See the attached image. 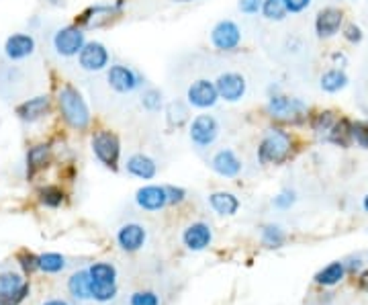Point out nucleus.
Listing matches in <instances>:
<instances>
[{
    "mask_svg": "<svg viewBox=\"0 0 368 305\" xmlns=\"http://www.w3.org/2000/svg\"><path fill=\"white\" fill-rule=\"evenodd\" d=\"M260 12L268 21H283L289 14V10L285 6V0H262Z\"/></svg>",
    "mask_w": 368,
    "mask_h": 305,
    "instance_id": "c85d7f7f",
    "label": "nucleus"
},
{
    "mask_svg": "<svg viewBox=\"0 0 368 305\" xmlns=\"http://www.w3.org/2000/svg\"><path fill=\"white\" fill-rule=\"evenodd\" d=\"M123 6H125L123 0H117L113 4H94V6H88L80 14V19H78L76 25H80V27H103V25L111 23L113 19H117L121 14Z\"/></svg>",
    "mask_w": 368,
    "mask_h": 305,
    "instance_id": "9b49d317",
    "label": "nucleus"
},
{
    "mask_svg": "<svg viewBox=\"0 0 368 305\" xmlns=\"http://www.w3.org/2000/svg\"><path fill=\"white\" fill-rule=\"evenodd\" d=\"M362 207H365V211H367V213H368V195H367V197H365V201H362Z\"/></svg>",
    "mask_w": 368,
    "mask_h": 305,
    "instance_id": "8fccbe9b",
    "label": "nucleus"
},
{
    "mask_svg": "<svg viewBox=\"0 0 368 305\" xmlns=\"http://www.w3.org/2000/svg\"><path fill=\"white\" fill-rule=\"evenodd\" d=\"M29 295V283H23L17 291L0 295V305H19Z\"/></svg>",
    "mask_w": 368,
    "mask_h": 305,
    "instance_id": "c9c22d12",
    "label": "nucleus"
},
{
    "mask_svg": "<svg viewBox=\"0 0 368 305\" xmlns=\"http://www.w3.org/2000/svg\"><path fill=\"white\" fill-rule=\"evenodd\" d=\"M352 141H356L360 148L368 150V121L352 123Z\"/></svg>",
    "mask_w": 368,
    "mask_h": 305,
    "instance_id": "e433bc0d",
    "label": "nucleus"
},
{
    "mask_svg": "<svg viewBox=\"0 0 368 305\" xmlns=\"http://www.w3.org/2000/svg\"><path fill=\"white\" fill-rule=\"evenodd\" d=\"M209 205L215 213H219L223 217H232L240 209V199L229 190H217V193L209 195Z\"/></svg>",
    "mask_w": 368,
    "mask_h": 305,
    "instance_id": "412c9836",
    "label": "nucleus"
},
{
    "mask_svg": "<svg viewBox=\"0 0 368 305\" xmlns=\"http://www.w3.org/2000/svg\"><path fill=\"white\" fill-rule=\"evenodd\" d=\"M334 61H336L340 68H344V66H346V56H344V54H334Z\"/></svg>",
    "mask_w": 368,
    "mask_h": 305,
    "instance_id": "de8ad7c7",
    "label": "nucleus"
},
{
    "mask_svg": "<svg viewBox=\"0 0 368 305\" xmlns=\"http://www.w3.org/2000/svg\"><path fill=\"white\" fill-rule=\"evenodd\" d=\"M334 123H336L334 113H331V111H323V113L315 115V119L311 123V127H313V131H315L319 137H327V133L331 131Z\"/></svg>",
    "mask_w": 368,
    "mask_h": 305,
    "instance_id": "72a5a7b5",
    "label": "nucleus"
},
{
    "mask_svg": "<svg viewBox=\"0 0 368 305\" xmlns=\"http://www.w3.org/2000/svg\"><path fill=\"white\" fill-rule=\"evenodd\" d=\"M23 283H25V281L21 279V275H17V273H12V270L2 273V275H0V295L17 291Z\"/></svg>",
    "mask_w": 368,
    "mask_h": 305,
    "instance_id": "f704fd0d",
    "label": "nucleus"
},
{
    "mask_svg": "<svg viewBox=\"0 0 368 305\" xmlns=\"http://www.w3.org/2000/svg\"><path fill=\"white\" fill-rule=\"evenodd\" d=\"M109 63H111V54L101 41H86L84 48L78 52V66L84 72H90V74L105 72Z\"/></svg>",
    "mask_w": 368,
    "mask_h": 305,
    "instance_id": "1a4fd4ad",
    "label": "nucleus"
},
{
    "mask_svg": "<svg viewBox=\"0 0 368 305\" xmlns=\"http://www.w3.org/2000/svg\"><path fill=\"white\" fill-rule=\"evenodd\" d=\"M58 107H60L61 117L72 129L84 131L88 129V125L92 121L90 109L86 99L82 97V92L72 86V84H63L58 90Z\"/></svg>",
    "mask_w": 368,
    "mask_h": 305,
    "instance_id": "f257e3e1",
    "label": "nucleus"
},
{
    "mask_svg": "<svg viewBox=\"0 0 368 305\" xmlns=\"http://www.w3.org/2000/svg\"><path fill=\"white\" fill-rule=\"evenodd\" d=\"M211 43L217 52L229 54L236 52L242 43V29L236 21L223 19L211 29Z\"/></svg>",
    "mask_w": 368,
    "mask_h": 305,
    "instance_id": "6e6552de",
    "label": "nucleus"
},
{
    "mask_svg": "<svg viewBox=\"0 0 368 305\" xmlns=\"http://www.w3.org/2000/svg\"><path fill=\"white\" fill-rule=\"evenodd\" d=\"M342 10L340 8H323L319 10L317 19H315V33L321 37V39H327V37H334L340 27H342Z\"/></svg>",
    "mask_w": 368,
    "mask_h": 305,
    "instance_id": "a211bd4d",
    "label": "nucleus"
},
{
    "mask_svg": "<svg viewBox=\"0 0 368 305\" xmlns=\"http://www.w3.org/2000/svg\"><path fill=\"white\" fill-rule=\"evenodd\" d=\"M291 150L293 139L289 131L280 127H270L258 146V160L260 164H283L291 156Z\"/></svg>",
    "mask_w": 368,
    "mask_h": 305,
    "instance_id": "f03ea898",
    "label": "nucleus"
},
{
    "mask_svg": "<svg viewBox=\"0 0 368 305\" xmlns=\"http://www.w3.org/2000/svg\"><path fill=\"white\" fill-rule=\"evenodd\" d=\"M344 37H346V41H350V43H360V41H362V29H360L358 25H348V27L344 29Z\"/></svg>",
    "mask_w": 368,
    "mask_h": 305,
    "instance_id": "37998d69",
    "label": "nucleus"
},
{
    "mask_svg": "<svg viewBox=\"0 0 368 305\" xmlns=\"http://www.w3.org/2000/svg\"><path fill=\"white\" fill-rule=\"evenodd\" d=\"M360 268H362V260H358V258H356V260H350V266H346V270H352V273H354V270H360Z\"/></svg>",
    "mask_w": 368,
    "mask_h": 305,
    "instance_id": "49530a36",
    "label": "nucleus"
},
{
    "mask_svg": "<svg viewBox=\"0 0 368 305\" xmlns=\"http://www.w3.org/2000/svg\"><path fill=\"white\" fill-rule=\"evenodd\" d=\"M52 158V146L50 144H37L33 148H29L27 152V175L35 177L39 170H43L50 164Z\"/></svg>",
    "mask_w": 368,
    "mask_h": 305,
    "instance_id": "4be33fe9",
    "label": "nucleus"
},
{
    "mask_svg": "<svg viewBox=\"0 0 368 305\" xmlns=\"http://www.w3.org/2000/svg\"><path fill=\"white\" fill-rule=\"evenodd\" d=\"M346 86H348V76L340 68H331L321 76V88L325 92H340Z\"/></svg>",
    "mask_w": 368,
    "mask_h": 305,
    "instance_id": "bb28decb",
    "label": "nucleus"
},
{
    "mask_svg": "<svg viewBox=\"0 0 368 305\" xmlns=\"http://www.w3.org/2000/svg\"><path fill=\"white\" fill-rule=\"evenodd\" d=\"M287 236L278 226H264L262 228V244L268 248H280L285 244Z\"/></svg>",
    "mask_w": 368,
    "mask_h": 305,
    "instance_id": "473e14b6",
    "label": "nucleus"
},
{
    "mask_svg": "<svg viewBox=\"0 0 368 305\" xmlns=\"http://www.w3.org/2000/svg\"><path fill=\"white\" fill-rule=\"evenodd\" d=\"M285 6H287L289 12L297 14V12H303L311 6V0H285Z\"/></svg>",
    "mask_w": 368,
    "mask_h": 305,
    "instance_id": "c03bdc74",
    "label": "nucleus"
},
{
    "mask_svg": "<svg viewBox=\"0 0 368 305\" xmlns=\"http://www.w3.org/2000/svg\"><path fill=\"white\" fill-rule=\"evenodd\" d=\"M147 238V232L141 224H125L117 232V244L121 246L125 252H137L143 248Z\"/></svg>",
    "mask_w": 368,
    "mask_h": 305,
    "instance_id": "6ab92c4d",
    "label": "nucleus"
},
{
    "mask_svg": "<svg viewBox=\"0 0 368 305\" xmlns=\"http://www.w3.org/2000/svg\"><path fill=\"white\" fill-rule=\"evenodd\" d=\"M19 262H21L23 270L29 273V275L39 268V256H35V254H31V252H21V254H19Z\"/></svg>",
    "mask_w": 368,
    "mask_h": 305,
    "instance_id": "ea45409f",
    "label": "nucleus"
},
{
    "mask_svg": "<svg viewBox=\"0 0 368 305\" xmlns=\"http://www.w3.org/2000/svg\"><path fill=\"white\" fill-rule=\"evenodd\" d=\"M295 201H297V195H295L293 190H283V193H278V195L274 197L272 205L278 207V209H291V207L295 205Z\"/></svg>",
    "mask_w": 368,
    "mask_h": 305,
    "instance_id": "58836bf2",
    "label": "nucleus"
},
{
    "mask_svg": "<svg viewBox=\"0 0 368 305\" xmlns=\"http://www.w3.org/2000/svg\"><path fill=\"white\" fill-rule=\"evenodd\" d=\"M166 188V197H168V205H178L183 203L184 197H186V190L183 186H174V184H168L164 186Z\"/></svg>",
    "mask_w": 368,
    "mask_h": 305,
    "instance_id": "a19ab883",
    "label": "nucleus"
},
{
    "mask_svg": "<svg viewBox=\"0 0 368 305\" xmlns=\"http://www.w3.org/2000/svg\"><path fill=\"white\" fill-rule=\"evenodd\" d=\"M135 203L139 209L143 211H160L168 205V197H166V188L158 186V184H147L141 186L135 193Z\"/></svg>",
    "mask_w": 368,
    "mask_h": 305,
    "instance_id": "2eb2a0df",
    "label": "nucleus"
},
{
    "mask_svg": "<svg viewBox=\"0 0 368 305\" xmlns=\"http://www.w3.org/2000/svg\"><path fill=\"white\" fill-rule=\"evenodd\" d=\"M164 105V99H162V90L158 88H145L141 92V107L150 113H158Z\"/></svg>",
    "mask_w": 368,
    "mask_h": 305,
    "instance_id": "2f4dec72",
    "label": "nucleus"
},
{
    "mask_svg": "<svg viewBox=\"0 0 368 305\" xmlns=\"http://www.w3.org/2000/svg\"><path fill=\"white\" fill-rule=\"evenodd\" d=\"M346 264L344 262H331V264H327L325 268H321L317 275H315V283L317 285H323V287H334V285H338V283H342L344 281V277H346Z\"/></svg>",
    "mask_w": 368,
    "mask_h": 305,
    "instance_id": "5701e85b",
    "label": "nucleus"
},
{
    "mask_svg": "<svg viewBox=\"0 0 368 305\" xmlns=\"http://www.w3.org/2000/svg\"><path fill=\"white\" fill-rule=\"evenodd\" d=\"M37 50V41L31 33H12L4 43V56L10 61L27 60Z\"/></svg>",
    "mask_w": 368,
    "mask_h": 305,
    "instance_id": "ddd939ff",
    "label": "nucleus"
},
{
    "mask_svg": "<svg viewBox=\"0 0 368 305\" xmlns=\"http://www.w3.org/2000/svg\"><path fill=\"white\" fill-rule=\"evenodd\" d=\"M238 8L244 14H258L262 8V0H238Z\"/></svg>",
    "mask_w": 368,
    "mask_h": 305,
    "instance_id": "79ce46f5",
    "label": "nucleus"
},
{
    "mask_svg": "<svg viewBox=\"0 0 368 305\" xmlns=\"http://www.w3.org/2000/svg\"><path fill=\"white\" fill-rule=\"evenodd\" d=\"M86 270H88L90 281L96 285H115L117 281V268L109 262H96Z\"/></svg>",
    "mask_w": 368,
    "mask_h": 305,
    "instance_id": "b1692460",
    "label": "nucleus"
},
{
    "mask_svg": "<svg viewBox=\"0 0 368 305\" xmlns=\"http://www.w3.org/2000/svg\"><path fill=\"white\" fill-rule=\"evenodd\" d=\"M211 168L223 179H236V177H240L244 164L232 148H223V150L215 152V156L211 158Z\"/></svg>",
    "mask_w": 368,
    "mask_h": 305,
    "instance_id": "4468645a",
    "label": "nucleus"
},
{
    "mask_svg": "<svg viewBox=\"0 0 368 305\" xmlns=\"http://www.w3.org/2000/svg\"><path fill=\"white\" fill-rule=\"evenodd\" d=\"M86 43V33L80 25H68L54 33L52 46L61 58H74Z\"/></svg>",
    "mask_w": 368,
    "mask_h": 305,
    "instance_id": "39448f33",
    "label": "nucleus"
},
{
    "mask_svg": "<svg viewBox=\"0 0 368 305\" xmlns=\"http://www.w3.org/2000/svg\"><path fill=\"white\" fill-rule=\"evenodd\" d=\"M213 240V230L209 224L205 222H194L190 224L183 234V242L184 246L190 250V252H201L205 248H209Z\"/></svg>",
    "mask_w": 368,
    "mask_h": 305,
    "instance_id": "dca6fc26",
    "label": "nucleus"
},
{
    "mask_svg": "<svg viewBox=\"0 0 368 305\" xmlns=\"http://www.w3.org/2000/svg\"><path fill=\"white\" fill-rule=\"evenodd\" d=\"M327 139L340 148H348L352 144V123L348 119H336L331 131L327 133Z\"/></svg>",
    "mask_w": 368,
    "mask_h": 305,
    "instance_id": "a878e982",
    "label": "nucleus"
},
{
    "mask_svg": "<svg viewBox=\"0 0 368 305\" xmlns=\"http://www.w3.org/2000/svg\"><path fill=\"white\" fill-rule=\"evenodd\" d=\"M43 305H68L63 299H50V302H45Z\"/></svg>",
    "mask_w": 368,
    "mask_h": 305,
    "instance_id": "09e8293b",
    "label": "nucleus"
},
{
    "mask_svg": "<svg viewBox=\"0 0 368 305\" xmlns=\"http://www.w3.org/2000/svg\"><path fill=\"white\" fill-rule=\"evenodd\" d=\"M50 2H52V4H58V2H60V0H50Z\"/></svg>",
    "mask_w": 368,
    "mask_h": 305,
    "instance_id": "603ef678",
    "label": "nucleus"
},
{
    "mask_svg": "<svg viewBox=\"0 0 368 305\" xmlns=\"http://www.w3.org/2000/svg\"><path fill=\"white\" fill-rule=\"evenodd\" d=\"M39 268L43 273H50V275H56L65 268V258L58 254V252H48V254H41L39 256Z\"/></svg>",
    "mask_w": 368,
    "mask_h": 305,
    "instance_id": "c756f323",
    "label": "nucleus"
},
{
    "mask_svg": "<svg viewBox=\"0 0 368 305\" xmlns=\"http://www.w3.org/2000/svg\"><path fill=\"white\" fill-rule=\"evenodd\" d=\"M63 190H61L60 186H54V184H48V186H43V188H39V203L41 205H45V207H60L61 203H63Z\"/></svg>",
    "mask_w": 368,
    "mask_h": 305,
    "instance_id": "7c9ffc66",
    "label": "nucleus"
},
{
    "mask_svg": "<svg viewBox=\"0 0 368 305\" xmlns=\"http://www.w3.org/2000/svg\"><path fill=\"white\" fill-rule=\"evenodd\" d=\"M52 109V99L48 95H39V97H33L25 103H21L17 107V115L19 119L27 123L39 121L41 117H45Z\"/></svg>",
    "mask_w": 368,
    "mask_h": 305,
    "instance_id": "f3484780",
    "label": "nucleus"
},
{
    "mask_svg": "<svg viewBox=\"0 0 368 305\" xmlns=\"http://www.w3.org/2000/svg\"><path fill=\"white\" fill-rule=\"evenodd\" d=\"M215 88H217L219 101L240 103L247 92V82L240 72H223L215 80Z\"/></svg>",
    "mask_w": 368,
    "mask_h": 305,
    "instance_id": "f8f14e48",
    "label": "nucleus"
},
{
    "mask_svg": "<svg viewBox=\"0 0 368 305\" xmlns=\"http://www.w3.org/2000/svg\"><path fill=\"white\" fill-rule=\"evenodd\" d=\"M172 2H194V0H172Z\"/></svg>",
    "mask_w": 368,
    "mask_h": 305,
    "instance_id": "3c124183",
    "label": "nucleus"
},
{
    "mask_svg": "<svg viewBox=\"0 0 368 305\" xmlns=\"http://www.w3.org/2000/svg\"><path fill=\"white\" fill-rule=\"evenodd\" d=\"M125 170L135 177V179H141V181H152L156 175H158V164L154 158H150L147 154H133L127 158V164H125Z\"/></svg>",
    "mask_w": 368,
    "mask_h": 305,
    "instance_id": "aec40b11",
    "label": "nucleus"
},
{
    "mask_svg": "<svg viewBox=\"0 0 368 305\" xmlns=\"http://www.w3.org/2000/svg\"><path fill=\"white\" fill-rule=\"evenodd\" d=\"M219 121L209 115V113H203V115H196L192 121H190V127H188V137L190 141L198 148V150H205L209 146L215 144V139L219 137Z\"/></svg>",
    "mask_w": 368,
    "mask_h": 305,
    "instance_id": "0eeeda50",
    "label": "nucleus"
},
{
    "mask_svg": "<svg viewBox=\"0 0 368 305\" xmlns=\"http://www.w3.org/2000/svg\"><path fill=\"white\" fill-rule=\"evenodd\" d=\"M358 285H360V289L368 291V270H362V273H360V277H358Z\"/></svg>",
    "mask_w": 368,
    "mask_h": 305,
    "instance_id": "a18cd8bd",
    "label": "nucleus"
},
{
    "mask_svg": "<svg viewBox=\"0 0 368 305\" xmlns=\"http://www.w3.org/2000/svg\"><path fill=\"white\" fill-rule=\"evenodd\" d=\"M186 103L194 109H213L219 103V95L213 80L198 78L186 88Z\"/></svg>",
    "mask_w": 368,
    "mask_h": 305,
    "instance_id": "9d476101",
    "label": "nucleus"
},
{
    "mask_svg": "<svg viewBox=\"0 0 368 305\" xmlns=\"http://www.w3.org/2000/svg\"><path fill=\"white\" fill-rule=\"evenodd\" d=\"M92 154L103 166H107L111 170H117L119 158H121V141H119V137L109 129L96 131L92 135Z\"/></svg>",
    "mask_w": 368,
    "mask_h": 305,
    "instance_id": "7ed1b4c3",
    "label": "nucleus"
},
{
    "mask_svg": "<svg viewBox=\"0 0 368 305\" xmlns=\"http://www.w3.org/2000/svg\"><path fill=\"white\" fill-rule=\"evenodd\" d=\"M166 121L170 127H183L188 121V109L183 101H172L166 107Z\"/></svg>",
    "mask_w": 368,
    "mask_h": 305,
    "instance_id": "cd10ccee",
    "label": "nucleus"
},
{
    "mask_svg": "<svg viewBox=\"0 0 368 305\" xmlns=\"http://www.w3.org/2000/svg\"><path fill=\"white\" fill-rule=\"evenodd\" d=\"M266 111L272 119L289 123H299L307 117V105L301 99L287 95H272L268 99Z\"/></svg>",
    "mask_w": 368,
    "mask_h": 305,
    "instance_id": "20e7f679",
    "label": "nucleus"
},
{
    "mask_svg": "<svg viewBox=\"0 0 368 305\" xmlns=\"http://www.w3.org/2000/svg\"><path fill=\"white\" fill-rule=\"evenodd\" d=\"M129 305H160V297L154 291H137L131 295Z\"/></svg>",
    "mask_w": 368,
    "mask_h": 305,
    "instance_id": "4c0bfd02",
    "label": "nucleus"
},
{
    "mask_svg": "<svg viewBox=\"0 0 368 305\" xmlns=\"http://www.w3.org/2000/svg\"><path fill=\"white\" fill-rule=\"evenodd\" d=\"M107 84L117 95H129L143 86V76L137 70H133L131 66L115 63V66L107 68Z\"/></svg>",
    "mask_w": 368,
    "mask_h": 305,
    "instance_id": "423d86ee",
    "label": "nucleus"
},
{
    "mask_svg": "<svg viewBox=\"0 0 368 305\" xmlns=\"http://www.w3.org/2000/svg\"><path fill=\"white\" fill-rule=\"evenodd\" d=\"M68 291L72 293L74 299L86 302L90 299V291H88V270H78L70 277L68 281Z\"/></svg>",
    "mask_w": 368,
    "mask_h": 305,
    "instance_id": "393cba45",
    "label": "nucleus"
}]
</instances>
